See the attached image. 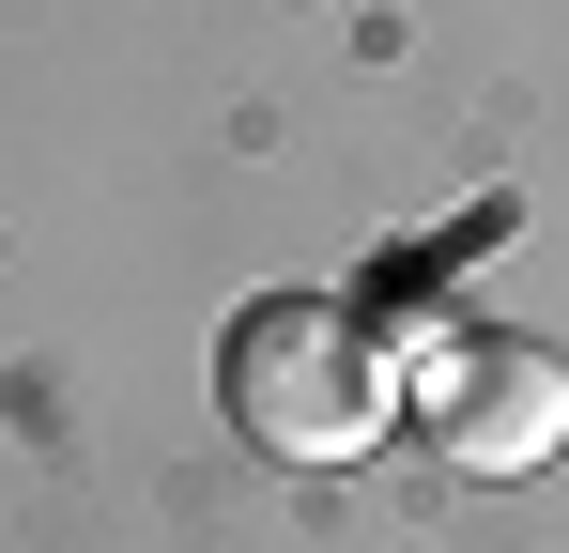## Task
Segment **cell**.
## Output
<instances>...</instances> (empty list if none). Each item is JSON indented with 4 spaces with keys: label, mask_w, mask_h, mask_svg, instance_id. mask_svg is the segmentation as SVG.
I'll return each instance as SVG.
<instances>
[{
    "label": "cell",
    "mask_w": 569,
    "mask_h": 553,
    "mask_svg": "<svg viewBox=\"0 0 569 553\" xmlns=\"http://www.w3.org/2000/svg\"><path fill=\"white\" fill-rule=\"evenodd\" d=\"M216 400H231V431L262 461H370L385 415H400V369H385V323L370 308H339V292H262V308H231V339H216Z\"/></svg>",
    "instance_id": "cell-1"
},
{
    "label": "cell",
    "mask_w": 569,
    "mask_h": 553,
    "mask_svg": "<svg viewBox=\"0 0 569 553\" xmlns=\"http://www.w3.org/2000/svg\"><path fill=\"white\" fill-rule=\"evenodd\" d=\"M416 431L462 461V476H539V461L569 446V354H555V339H508V323L431 339V369H416Z\"/></svg>",
    "instance_id": "cell-2"
}]
</instances>
